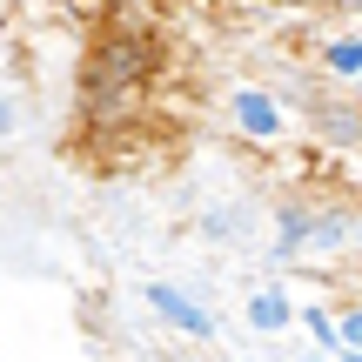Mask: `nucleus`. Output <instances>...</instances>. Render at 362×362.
<instances>
[{
    "instance_id": "nucleus-1",
    "label": "nucleus",
    "mask_w": 362,
    "mask_h": 362,
    "mask_svg": "<svg viewBox=\"0 0 362 362\" xmlns=\"http://www.w3.org/2000/svg\"><path fill=\"white\" fill-rule=\"evenodd\" d=\"M141 302H148V315H155L161 329H175V336H188V342H215L221 336L215 302H208L202 288H188V282H148Z\"/></svg>"
},
{
    "instance_id": "nucleus-2",
    "label": "nucleus",
    "mask_w": 362,
    "mask_h": 362,
    "mask_svg": "<svg viewBox=\"0 0 362 362\" xmlns=\"http://www.w3.org/2000/svg\"><path fill=\"white\" fill-rule=\"evenodd\" d=\"M228 121H235L242 141H262V148H275L288 134V107L275 101V88H262V81H248V88L228 94Z\"/></svg>"
},
{
    "instance_id": "nucleus-3",
    "label": "nucleus",
    "mask_w": 362,
    "mask_h": 362,
    "mask_svg": "<svg viewBox=\"0 0 362 362\" xmlns=\"http://www.w3.org/2000/svg\"><path fill=\"white\" fill-rule=\"evenodd\" d=\"M302 115H309V134H315L322 148H362V115H356L349 94H329V88H322Z\"/></svg>"
},
{
    "instance_id": "nucleus-4",
    "label": "nucleus",
    "mask_w": 362,
    "mask_h": 362,
    "mask_svg": "<svg viewBox=\"0 0 362 362\" xmlns=\"http://www.w3.org/2000/svg\"><path fill=\"white\" fill-rule=\"evenodd\" d=\"M315 74L322 81H362V27H336V34L315 40Z\"/></svg>"
},
{
    "instance_id": "nucleus-5",
    "label": "nucleus",
    "mask_w": 362,
    "mask_h": 362,
    "mask_svg": "<svg viewBox=\"0 0 362 362\" xmlns=\"http://www.w3.org/2000/svg\"><path fill=\"white\" fill-rule=\"evenodd\" d=\"M242 315H248L255 336H282V329H296V296H288L282 282H262V288H248Z\"/></svg>"
},
{
    "instance_id": "nucleus-6",
    "label": "nucleus",
    "mask_w": 362,
    "mask_h": 362,
    "mask_svg": "<svg viewBox=\"0 0 362 362\" xmlns=\"http://www.w3.org/2000/svg\"><path fill=\"white\" fill-rule=\"evenodd\" d=\"M296 322L309 329L315 356H342V342H336V309H329V302H296Z\"/></svg>"
},
{
    "instance_id": "nucleus-7",
    "label": "nucleus",
    "mask_w": 362,
    "mask_h": 362,
    "mask_svg": "<svg viewBox=\"0 0 362 362\" xmlns=\"http://www.w3.org/2000/svg\"><path fill=\"white\" fill-rule=\"evenodd\" d=\"M242 228H248L242 208H208V215H202V242H235Z\"/></svg>"
},
{
    "instance_id": "nucleus-8",
    "label": "nucleus",
    "mask_w": 362,
    "mask_h": 362,
    "mask_svg": "<svg viewBox=\"0 0 362 362\" xmlns=\"http://www.w3.org/2000/svg\"><path fill=\"white\" fill-rule=\"evenodd\" d=\"M336 342L342 349H362V302H342L336 309Z\"/></svg>"
},
{
    "instance_id": "nucleus-9",
    "label": "nucleus",
    "mask_w": 362,
    "mask_h": 362,
    "mask_svg": "<svg viewBox=\"0 0 362 362\" xmlns=\"http://www.w3.org/2000/svg\"><path fill=\"white\" fill-rule=\"evenodd\" d=\"M21 134V101H13V88H0V141H13Z\"/></svg>"
},
{
    "instance_id": "nucleus-10",
    "label": "nucleus",
    "mask_w": 362,
    "mask_h": 362,
    "mask_svg": "<svg viewBox=\"0 0 362 362\" xmlns=\"http://www.w3.org/2000/svg\"><path fill=\"white\" fill-rule=\"evenodd\" d=\"M349 101H356V115H362V81H356V88H349Z\"/></svg>"
},
{
    "instance_id": "nucleus-11",
    "label": "nucleus",
    "mask_w": 362,
    "mask_h": 362,
    "mask_svg": "<svg viewBox=\"0 0 362 362\" xmlns=\"http://www.w3.org/2000/svg\"><path fill=\"white\" fill-rule=\"evenodd\" d=\"M336 362H362V349H342V356H336Z\"/></svg>"
},
{
    "instance_id": "nucleus-12",
    "label": "nucleus",
    "mask_w": 362,
    "mask_h": 362,
    "mask_svg": "<svg viewBox=\"0 0 362 362\" xmlns=\"http://www.w3.org/2000/svg\"><path fill=\"white\" fill-rule=\"evenodd\" d=\"M302 362H336V356H315V349H309V356H302Z\"/></svg>"
}]
</instances>
